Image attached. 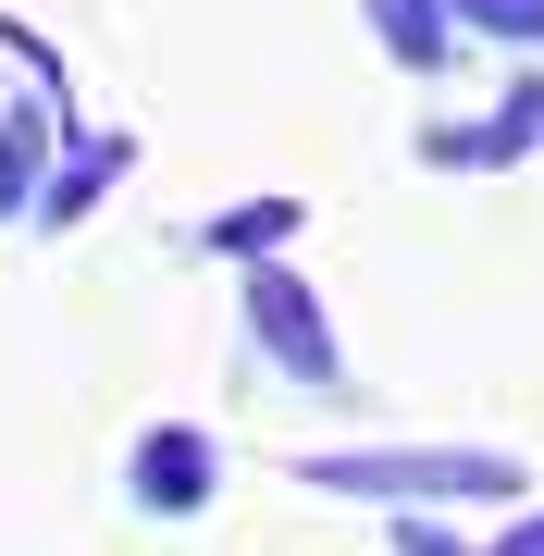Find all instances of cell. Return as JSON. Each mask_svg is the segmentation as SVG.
I'll use <instances>...</instances> for the list:
<instances>
[{"label": "cell", "mask_w": 544, "mask_h": 556, "mask_svg": "<svg viewBox=\"0 0 544 556\" xmlns=\"http://www.w3.org/2000/svg\"><path fill=\"white\" fill-rule=\"evenodd\" d=\"M248 334H261V358H284L298 383H334V371H346L334 334H322V298L284 273V248H273V260H248Z\"/></svg>", "instance_id": "7a4b0ae2"}, {"label": "cell", "mask_w": 544, "mask_h": 556, "mask_svg": "<svg viewBox=\"0 0 544 556\" xmlns=\"http://www.w3.org/2000/svg\"><path fill=\"white\" fill-rule=\"evenodd\" d=\"M298 199H236V211H211L199 223V248H223V260H273V248H298Z\"/></svg>", "instance_id": "8992f818"}, {"label": "cell", "mask_w": 544, "mask_h": 556, "mask_svg": "<svg viewBox=\"0 0 544 556\" xmlns=\"http://www.w3.org/2000/svg\"><path fill=\"white\" fill-rule=\"evenodd\" d=\"M211 482H223V457L199 420H162V433H137V507L149 519H199L211 507Z\"/></svg>", "instance_id": "3957f363"}, {"label": "cell", "mask_w": 544, "mask_h": 556, "mask_svg": "<svg viewBox=\"0 0 544 556\" xmlns=\"http://www.w3.org/2000/svg\"><path fill=\"white\" fill-rule=\"evenodd\" d=\"M470 38H507V50H544V0H445Z\"/></svg>", "instance_id": "9c48e42d"}, {"label": "cell", "mask_w": 544, "mask_h": 556, "mask_svg": "<svg viewBox=\"0 0 544 556\" xmlns=\"http://www.w3.org/2000/svg\"><path fill=\"white\" fill-rule=\"evenodd\" d=\"M359 13H371V38L396 50L408 75H433V62L458 50V25H445V0H359Z\"/></svg>", "instance_id": "52a82bcc"}, {"label": "cell", "mask_w": 544, "mask_h": 556, "mask_svg": "<svg viewBox=\"0 0 544 556\" xmlns=\"http://www.w3.org/2000/svg\"><path fill=\"white\" fill-rule=\"evenodd\" d=\"M495 556H544V507H532V519H520V532H507Z\"/></svg>", "instance_id": "8fae6325"}, {"label": "cell", "mask_w": 544, "mask_h": 556, "mask_svg": "<svg viewBox=\"0 0 544 556\" xmlns=\"http://www.w3.org/2000/svg\"><path fill=\"white\" fill-rule=\"evenodd\" d=\"M396 556H470V544H458V532H433L421 507H396Z\"/></svg>", "instance_id": "30bf717a"}, {"label": "cell", "mask_w": 544, "mask_h": 556, "mask_svg": "<svg viewBox=\"0 0 544 556\" xmlns=\"http://www.w3.org/2000/svg\"><path fill=\"white\" fill-rule=\"evenodd\" d=\"M112 174H124V149H75V161H62V174L38 186V211H25V223H50V236H62V223H87Z\"/></svg>", "instance_id": "ba28073f"}, {"label": "cell", "mask_w": 544, "mask_h": 556, "mask_svg": "<svg viewBox=\"0 0 544 556\" xmlns=\"http://www.w3.org/2000/svg\"><path fill=\"white\" fill-rule=\"evenodd\" d=\"M62 149V75H38V100H13V112H0V223H25V211H38V161Z\"/></svg>", "instance_id": "5b68a950"}, {"label": "cell", "mask_w": 544, "mask_h": 556, "mask_svg": "<svg viewBox=\"0 0 544 556\" xmlns=\"http://www.w3.org/2000/svg\"><path fill=\"white\" fill-rule=\"evenodd\" d=\"M421 149L445 161V174H470V161H483V174H495V161H520V149H544V75H520V87H507V100H495L483 124H433Z\"/></svg>", "instance_id": "277c9868"}, {"label": "cell", "mask_w": 544, "mask_h": 556, "mask_svg": "<svg viewBox=\"0 0 544 556\" xmlns=\"http://www.w3.org/2000/svg\"><path fill=\"white\" fill-rule=\"evenodd\" d=\"M322 495H371V507H520L532 470L507 445H346L309 457Z\"/></svg>", "instance_id": "6da1fadb"}]
</instances>
